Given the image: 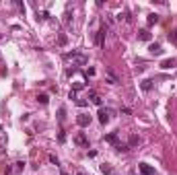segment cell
<instances>
[{"label":"cell","instance_id":"cell-14","mask_svg":"<svg viewBox=\"0 0 177 175\" xmlns=\"http://www.w3.org/2000/svg\"><path fill=\"white\" fill-rule=\"evenodd\" d=\"M140 89H142V91H150V89H153V81H142L140 82Z\"/></svg>","mask_w":177,"mask_h":175},{"label":"cell","instance_id":"cell-27","mask_svg":"<svg viewBox=\"0 0 177 175\" xmlns=\"http://www.w3.org/2000/svg\"><path fill=\"white\" fill-rule=\"evenodd\" d=\"M62 175H68V173H64V171H62Z\"/></svg>","mask_w":177,"mask_h":175},{"label":"cell","instance_id":"cell-8","mask_svg":"<svg viewBox=\"0 0 177 175\" xmlns=\"http://www.w3.org/2000/svg\"><path fill=\"white\" fill-rule=\"evenodd\" d=\"M148 52H150L153 56H161V54H163V47L159 46V43H150V47H148Z\"/></svg>","mask_w":177,"mask_h":175},{"label":"cell","instance_id":"cell-24","mask_svg":"<svg viewBox=\"0 0 177 175\" xmlns=\"http://www.w3.org/2000/svg\"><path fill=\"white\" fill-rule=\"evenodd\" d=\"M58 140H60V142H64V140H66V134H64V132H60V134H58Z\"/></svg>","mask_w":177,"mask_h":175},{"label":"cell","instance_id":"cell-25","mask_svg":"<svg viewBox=\"0 0 177 175\" xmlns=\"http://www.w3.org/2000/svg\"><path fill=\"white\" fill-rule=\"evenodd\" d=\"M49 161H52V163H54V165H58V163H60V161H58V159H56V157H54V154H49Z\"/></svg>","mask_w":177,"mask_h":175},{"label":"cell","instance_id":"cell-17","mask_svg":"<svg viewBox=\"0 0 177 175\" xmlns=\"http://www.w3.org/2000/svg\"><path fill=\"white\" fill-rule=\"evenodd\" d=\"M37 101H39L41 105H47V101H49V97H47V95L43 93V95H39V97H37Z\"/></svg>","mask_w":177,"mask_h":175},{"label":"cell","instance_id":"cell-21","mask_svg":"<svg viewBox=\"0 0 177 175\" xmlns=\"http://www.w3.org/2000/svg\"><path fill=\"white\" fill-rule=\"evenodd\" d=\"M89 103V101H87V99H76V105H78V107H84V105Z\"/></svg>","mask_w":177,"mask_h":175},{"label":"cell","instance_id":"cell-15","mask_svg":"<svg viewBox=\"0 0 177 175\" xmlns=\"http://www.w3.org/2000/svg\"><path fill=\"white\" fill-rule=\"evenodd\" d=\"M37 19H41V21H47V19H49V12H47V11L37 12Z\"/></svg>","mask_w":177,"mask_h":175},{"label":"cell","instance_id":"cell-22","mask_svg":"<svg viewBox=\"0 0 177 175\" xmlns=\"http://www.w3.org/2000/svg\"><path fill=\"white\" fill-rule=\"evenodd\" d=\"M64 113H66V111H64V107H60V111H58V119H60V122L64 119Z\"/></svg>","mask_w":177,"mask_h":175},{"label":"cell","instance_id":"cell-12","mask_svg":"<svg viewBox=\"0 0 177 175\" xmlns=\"http://www.w3.org/2000/svg\"><path fill=\"white\" fill-rule=\"evenodd\" d=\"M6 148V134L2 132V126H0V152Z\"/></svg>","mask_w":177,"mask_h":175},{"label":"cell","instance_id":"cell-26","mask_svg":"<svg viewBox=\"0 0 177 175\" xmlns=\"http://www.w3.org/2000/svg\"><path fill=\"white\" fill-rule=\"evenodd\" d=\"M76 175H84V171H78V173H76Z\"/></svg>","mask_w":177,"mask_h":175},{"label":"cell","instance_id":"cell-1","mask_svg":"<svg viewBox=\"0 0 177 175\" xmlns=\"http://www.w3.org/2000/svg\"><path fill=\"white\" fill-rule=\"evenodd\" d=\"M64 60H66V62H70L72 66H84V64L89 62V58L84 56L83 52H72V54H64Z\"/></svg>","mask_w":177,"mask_h":175},{"label":"cell","instance_id":"cell-4","mask_svg":"<svg viewBox=\"0 0 177 175\" xmlns=\"http://www.w3.org/2000/svg\"><path fill=\"white\" fill-rule=\"evenodd\" d=\"M76 124H78L81 128H87V126L91 124V116H89V113H78V116H76Z\"/></svg>","mask_w":177,"mask_h":175},{"label":"cell","instance_id":"cell-13","mask_svg":"<svg viewBox=\"0 0 177 175\" xmlns=\"http://www.w3.org/2000/svg\"><path fill=\"white\" fill-rule=\"evenodd\" d=\"M138 144H140V136H136V134H134V136H130V142H128V146H138Z\"/></svg>","mask_w":177,"mask_h":175},{"label":"cell","instance_id":"cell-5","mask_svg":"<svg viewBox=\"0 0 177 175\" xmlns=\"http://www.w3.org/2000/svg\"><path fill=\"white\" fill-rule=\"evenodd\" d=\"M138 169H140L142 175H156V171H154L150 165H146V163H140V165H138Z\"/></svg>","mask_w":177,"mask_h":175},{"label":"cell","instance_id":"cell-7","mask_svg":"<svg viewBox=\"0 0 177 175\" xmlns=\"http://www.w3.org/2000/svg\"><path fill=\"white\" fill-rule=\"evenodd\" d=\"M175 64H177V60H175V58H169V60H163V62H161V68H165V70L175 68Z\"/></svg>","mask_w":177,"mask_h":175},{"label":"cell","instance_id":"cell-10","mask_svg":"<svg viewBox=\"0 0 177 175\" xmlns=\"http://www.w3.org/2000/svg\"><path fill=\"white\" fill-rule=\"evenodd\" d=\"M89 97H91V101H93L95 105H99V107H103V99H101V97H99V95H97V93H93V91H91V93H89Z\"/></svg>","mask_w":177,"mask_h":175},{"label":"cell","instance_id":"cell-20","mask_svg":"<svg viewBox=\"0 0 177 175\" xmlns=\"http://www.w3.org/2000/svg\"><path fill=\"white\" fill-rule=\"evenodd\" d=\"M169 39H171L173 43H177V31H171V33H169Z\"/></svg>","mask_w":177,"mask_h":175},{"label":"cell","instance_id":"cell-16","mask_svg":"<svg viewBox=\"0 0 177 175\" xmlns=\"http://www.w3.org/2000/svg\"><path fill=\"white\" fill-rule=\"evenodd\" d=\"M154 23H159V14H148V25H154Z\"/></svg>","mask_w":177,"mask_h":175},{"label":"cell","instance_id":"cell-11","mask_svg":"<svg viewBox=\"0 0 177 175\" xmlns=\"http://www.w3.org/2000/svg\"><path fill=\"white\" fill-rule=\"evenodd\" d=\"M105 140L118 146V144H119V140H118V132H111V134H107V136H105Z\"/></svg>","mask_w":177,"mask_h":175},{"label":"cell","instance_id":"cell-19","mask_svg":"<svg viewBox=\"0 0 177 175\" xmlns=\"http://www.w3.org/2000/svg\"><path fill=\"white\" fill-rule=\"evenodd\" d=\"M101 171H103V173H107V175H109V173H111V167H109V165H105V163H103V165H101Z\"/></svg>","mask_w":177,"mask_h":175},{"label":"cell","instance_id":"cell-23","mask_svg":"<svg viewBox=\"0 0 177 175\" xmlns=\"http://www.w3.org/2000/svg\"><path fill=\"white\" fill-rule=\"evenodd\" d=\"M64 23L70 25V12H66V14H64Z\"/></svg>","mask_w":177,"mask_h":175},{"label":"cell","instance_id":"cell-3","mask_svg":"<svg viewBox=\"0 0 177 175\" xmlns=\"http://www.w3.org/2000/svg\"><path fill=\"white\" fill-rule=\"evenodd\" d=\"M105 35H107V25H103V27L97 31V37H95V43L99 47H103V43H105Z\"/></svg>","mask_w":177,"mask_h":175},{"label":"cell","instance_id":"cell-9","mask_svg":"<svg viewBox=\"0 0 177 175\" xmlns=\"http://www.w3.org/2000/svg\"><path fill=\"white\" fill-rule=\"evenodd\" d=\"M138 39H140V41H150V31H148V29L138 31Z\"/></svg>","mask_w":177,"mask_h":175},{"label":"cell","instance_id":"cell-18","mask_svg":"<svg viewBox=\"0 0 177 175\" xmlns=\"http://www.w3.org/2000/svg\"><path fill=\"white\" fill-rule=\"evenodd\" d=\"M84 84L83 82H74V84H72V91H74V93H76V91H81V89H83Z\"/></svg>","mask_w":177,"mask_h":175},{"label":"cell","instance_id":"cell-6","mask_svg":"<svg viewBox=\"0 0 177 175\" xmlns=\"http://www.w3.org/2000/svg\"><path fill=\"white\" fill-rule=\"evenodd\" d=\"M74 142H76V144H78V146H89V138H87V136H84L83 132H78V134H76V136H74Z\"/></svg>","mask_w":177,"mask_h":175},{"label":"cell","instance_id":"cell-2","mask_svg":"<svg viewBox=\"0 0 177 175\" xmlns=\"http://www.w3.org/2000/svg\"><path fill=\"white\" fill-rule=\"evenodd\" d=\"M97 116H99V122H101V124H107L109 117L113 116V109H109V107H99V113H97Z\"/></svg>","mask_w":177,"mask_h":175}]
</instances>
